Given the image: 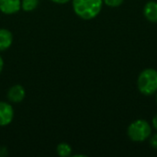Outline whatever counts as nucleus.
<instances>
[{"label":"nucleus","instance_id":"3","mask_svg":"<svg viewBox=\"0 0 157 157\" xmlns=\"http://www.w3.org/2000/svg\"><path fill=\"white\" fill-rule=\"evenodd\" d=\"M127 134L131 141L142 143L149 139L152 135V126L145 120H137L129 125Z\"/></svg>","mask_w":157,"mask_h":157},{"label":"nucleus","instance_id":"12","mask_svg":"<svg viewBox=\"0 0 157 157\" xmlns=\"http://www.w3.org/2000/svg\"><path fill=\"white\" fill-rule=\"evenodd\" d=\"M149 139H150V145H151L154 149L157 150V133L152 135V136H150Z\"/></svg>","mask_w":157,"mask_h":157},{"label":"nucleus","instance_id":"15","mask_svg":"<svg viewBox=\"0 0 157 157\" xmlns=\"http://www.w3.org/2000/svg\"><path fill=\"white\" fill-rule=\"evenodd\" d=\"M3 68H4V60H3L2 56L0 55V74L3 71Z\"/></svg>","mask_w":157,"mask_h":157},{"label":"nucleus","instance_id":"5","mask_svg":"<svg viewBox=\"0 0 157 157\" xmlns=\"http://www.w3.org/2000/svg\"><path fill=\"white\" fill-rule=\"evenodd\" d=\"M21 9V0H0V12L14 15Z\"/></svg>","mask_w":157,"mask_h":157},{"label":"nucleus","instance_id":"2","mask_svg":"<svg viewBox=\"0 0 157 157\" xmlns=\"http://www.w3.org/2000/svg\"><path fill=\"white\" fill-rule=\"evenodd\" d=\"M137 87L144 96L155 95L157 92V70L154 68L143 70L137 79Z\"/></svg>","mask_w":157,"mask_h":157},{"label":"nucleus","instance_id":"14","mask_svg":"<svg viewBox=\"0 0 157 157\" xmlns=\"http://www.w3.org/2000/svg\"><path fill=\"white\" fill-rule=\"evenodd\" d=\"M152 126L157 131V113L155 115V117L153 118V121H152Z\"/></svg>","mask_w":157,"mask_h":157},{"label":"nucleus","instance_id":"7","mask_svg":"<svg viewBox=\"0 0 157 157\" xmlns=\"http://www.w3.org/2000/svg\"><path fill=\"white\" fill-rule=\"evenodd\" d=\"M144 15L145 18L152 22L157 23V2L149 1L144 6Z\"/></svg>","mask_w":157,"mask_h":157},{"label":"nucleus","instance_id":"9","mask_svg":"<svg viewBox=\"0 0 157 157\" xmlns=\"http://www.w3.org/2000/svg\"><path fill=\"white\" fill-rule=\"evenodd\" d=\"M56 153L61 157L70 156L72 155V147L66 143H61L56 147Z\"/></svg>","mask_w":157,"mask_h":157},{"label":"nucleus","instance_id":"6","mask_svg":"<svg viewBox=\"0 0 157 157\" xmlns=\"http://www.w3.org/2000/svg\"><path fill=\"white\" fill-rule=\"evenodd\" d=\"M7 99L12 103H20L26 97L25 88L21 85H14L7 91Z\"/></svg>","mask_w":157,"mask_h":157},{"label":"nucleus","instance_id":"17","mask_svg":"<svg viewBox=\"0 0 157 157\" xmlns=\"http://www.w3.org/2000/svg\"><path fill=\"white\" fill-rule=\"evenodd\" d=\"M156 94V96H155V102H156V104H157V92L155 93Z\"/></svg>","mask_w":157,"mask_h":157},{"label":"nucleus","instance_id":"8","mask_svg":"<svg viewBox=\"0 0 157 157\" xmlns=\"http://www.w3.org/2000/svg\"><path fill=\"white\" fill-rule=\"evenodd\" d=\"M13 43V34L9 29H0V52L6 51Z\"/></svg>","mask_w":157,"mask_h":157},{"label":"nucleus","instance_id":"4","mask_svg":"<svg viewBox=\"0 0 157 157\" xmlns=\"http://www.w3.org/2000/svg\"><path fill=\"white\" fill-rule=\"evenodd\" d=\"M15 112L11 104L0 101V127L9 125L14 120Z\"/></svg>","mask_w":157,"mask_h":157},{"label":"nucleus","instance_id":"11","mask_svg":"<svg viewBox=\"0 0 157 157\" xmlns=\"http://www.w3.org/2000/svg\"><path fill=\"white\" fill-rule=\"evenodd\" d=\"M124 0H103V3L109 7H118L123 4Z\"/></svg>","mask_w":157,"mask_h":157},{"label":"nucleus","instance_id":"13","mask_svg":"<svg viewBox=\"0 0 157 157\" xmlns=\"http://www.w3.org/2000/svg\"><path fill=\"white\" fill-rule=\"evenodd\" d=\"M51 1L54 4H57V5H65L72 0H51Z\"/></svg>","mask_w":157,"mask_h":157},{"label":"nucleus","instance_id":"1","mask_svg":"<svg viewBox=\"0 0 157 157\" xmlns=\"http://www.w3.org/2000/svg\"><path fill=\"white\" fill-rule=\"evenodd\" d=\"M103 4V0H72L75 14L84 20H91L97 17Z\"/></svg>","mask_w":157,"mask_h":157},{"label":"nucleus","instance_id":"10","mask_svg":"<svg viewBox=\"0 0 157 157\" xmlns=\"http://www.w3.org/2000/svg\"><path fill=\"white\" fill-rule=\"evenodd\" d=\"M39 0H21V9L25 12H31L37 8Z\"/></svg>","mask_w":157,"mask_h":157},{"label":"nucleus","instance_id":"16","mask_svg":"<svg viewBox=\"0 0 157 157\" xmlns=\"http://www.w3.org/2000/svg\"><path fill=\"white\" fill-rule=\"evenodd\" d=\"M75 156H81V157H86V155H75Z\"/></svg>","mask_w":157,"mask_h":157}]
</instances>
